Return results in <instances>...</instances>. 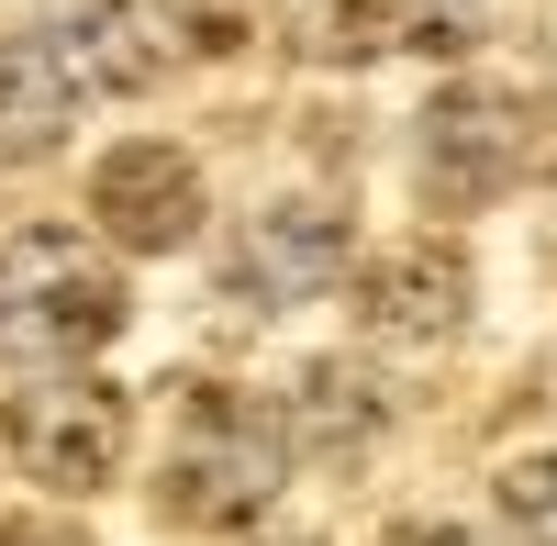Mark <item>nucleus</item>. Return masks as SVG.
<instances>
[{
    "instance_id": "obj_1",
    "label": "nucleus",
    "mask_w": 557,
    "mask_h": 546,
    "mask_svg": "<svg viewBox=\"0 0 557 546\" xmlns=\"http://www.w3.org/2000/svg\"><path fill=\"white\" fill-rule=\"evenodd\" d=\"M278 480H290V424H278L257 390H223V380L178 390L168 469H157V513L178 535H235V524H257L278 502Z\"/></svg>"
},
{
    "instance_id": "obj_2",
    "label": "nucleus",
    "mask_w": 557,
    "mask_h": 546,
    "mask_svg": "<svg viewBox=\"0 0 557 546\" xmlns=\"http://www.w3.org/2000/svg\"><path fill=\"white\" fill-rule=\"evenodd\" d=\"M134 324V301L67 223L0 235V369H78Z\"/></svg>"
},
{
    "instance_id": "obj_3",
    "label": "nucleus",
    "mask_w": 557,
    "mask_h": 546,
    "mask_svg": "<svg viewBox=\"0 0 557 546\" xmlns=\"http://www.w3.org/2000/svg\"><path fill=\"white\" fill-rule=\"evenodd\" d=\"M524 167H535V101L524 89L469 78V89H446V101L424 112V212L469 223V212H491L502 190H513Z\"/></svg>"
},
{
    "instance_id": "obj_4",
    "label": "nucleus",
    "mask_w": 557,
    "mask_h": 546,
    "mask_svg": "<svg viewBox=\"0 0 557 546\" xmlns=\"http://www.w3.org/2000/svg\"><path fill=\"white\" fill-rule=\"evenodd\" d=\"M335 280H346V212L335 201H278V212L246 223L235 268H223V324H268V312H290Z\"/></svg>"
},
{
    "instance_id": "obj_5",
    "label": "nucleus",
    "mask_w": 557,
    "mask_h": 546,
    "mask_svg": "<svg viewBox=\"0 0 557 546\" xmlns=\"http://www.w3.org/2000/svg\"><path fill=\"white\" fill-rule=\"evenodd\" d=\"M123 435H134V401L112 380H45L12 401V458L45 491H101L123 469Z\"/></svg>"
},
{
    "instance_id": "obj_6",
    "label": "nucleus",
    "mask_w": 557,
    "mask_h": 546,
    "mask_svg": "<svg viewBox=\"0 0 557 546\" xmlns=\"http://www.w3.org/2000/svg\"><path fill=\"white\" fill-rule=\"evenodd\" d=\"M89 223L123 246V257H168L201 235V167L168 146V134H134L89 167Z\"/></svg>"
},
{
    "instance_id": "obj_7",
    "label": "nucleus",
    "mask_w": 557,
    "mask_h": 546,
    "mask_svg": "<svg viewBox=\"0 0 557 546\" xmlns=\"http://www.w3.org/2000/svg\"><path fill=\"white\" fill-rule=\"evenodd\" d=\"M357 324L380 335V346H435V335H457V324H469V257L435 246V235L368 257V268H357Z\"/></svg>"
},
{
    "instance_id": "obj_8",
    "label": "nucleus",
    "mask_w": 557,
    "mask_h": 546,
    "mask_svg": "<svg viewBox=\"0 0 557 546\" xmlns=\"http://www.w3.org/2000/svg\"><path fill=\"white\" fill-rule=\"evenodd\" d=\"M380 435H391V390L368 380V369H346V357H312V369H301V401H290V446L323 458V469H346V458H368Z\"/></svg>"
},
{
    "instance_id": "obj_9",
    "label": "nucleus",
    "mask_w": 557,
    "mask_h": 546,
    "mask_svg": "<svg viewBox=\"0 0 557 546\" xmlns=\"http://www.w3.org/2000/svg\"><path fill=\"white\" fill-rule=\"evenodd\" d=\"M78 123V78L57 45H0V157H45Z\"/></svg>"
},
{
    "instance_id": "obj_10",
    "label": "nucleus",
    "mask_w": 557,
    "mask_h": 546,
    "mask_svg": "<svg viewBox=\"0 0 557 546\" xmlns=\"http://www.w3.org/2000/svg\"><path fill=\"white\" fill-rule=\"evenodd\" d=\"M67 67L89 78V89H146L157 78V57H146V34H134V12L123 0H67Z\"/></svg>"
},
{
    "instance_id": "obj_11",
    "label": "nucleus",
    "mask_w": 557,
    "mask_h": 546,
    "mask_svg": "<svg viewBox=\"0 0 557 546\" xmlns=\"http://www.w3.org/2000/svg\"><path fill=\"white\" fill-rule=\"evenodd\" d=\"M290 45H301L312 67L391 57V45H401V0H290Z\"/></svg>"
},
{
    "instance_id": "obj_12",
    "label": "nucleus",
    "mask_w": 557,
    "mask_h": 546,
    "mask_svg": "<svg viewBox=\"0 0 557 546\" xmlns=\"http://www.w3.org/2000/svg\"><path fill=\"white\" fill-rule=\"evenodd\" d=\"M502 535L513 546H557V446L502 469Z\"/></svg>"
},
{
    "instance_id": "obj_13",
    "label": "nucleus",
    "mask_w": 557,
    "mask_h": 546,
    "mask_svg": "<svg viewBox=\"0 0 557 546\" xmlns=\"http://www.w3.org/2000/svg\"><path fill=\"white\" fill-rule=\"evenodd\" d=\"M157 23L178 45H201V57H235V45L257 34V0H157Z\"/></svg>"
},
{
    "instance_id": "obj_14",
    "label": "nucleus",
    "mask_w": 557,
    "mask_h": 546,
    "mask_svg": "<svg viewBox=\"0 0 557 546\" xmlns=\"http://www.w3.org/2000/svg\"><path fill=\"white\" fill-rule=\"evenodd\" d=\"M0 546H89V535L57 524V513H12V524H0Z\"/></svg>"
},
{
    "instance_id": "obj_15",
    "label": "nucleus",
    "mask_w": 557,
    "mask_h": 546,
    "mask_svg": "<svg viewBox=\"0 0 557 546\" xmlns=\"http://www.w3.org/2000/svg\"><path fill=\"white\" fill-rule=\"evenodd\" d=\"M391 546H469V535H457V524H401Z\"/></svg>"
},
{
    "instance_id": "obj_16",
    "label": "nucleus",
    "mask_w": 557,
    "mask_h": 546,
    "mask_svg": "<svg viewBox=\"0 0 557 546\" xmlns=\"http://www.w3.org/2000/svg\"><path fill=\"white\" fill-rule=\"evenodd\" d=\"M546 268H557V223H546Z\"/></svg>"
},
{
    "instance_id": "obj_17",
    "label": "nucleus",
    "mask_w": 557,
    "mask_h": 546,
    "mask_svg": "<svg viewBox=\"0 0 557 546\" xmlns=\"http://www.w3.org/2000/svg\"><path fill=\"white\" fill-rule=\"evenodd\" d=\"M278 546H301V535H278Z\"/></svg>"
}]
</instances>
